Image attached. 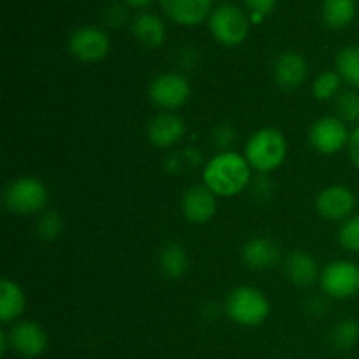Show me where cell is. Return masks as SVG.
<instances>
[{
  "label": "cell",
  "instance_id": "1",
  "mask_svg": "<svg viewBox=\"0 0 359 359\" xmlns=\"http://www.w3.org/2000/svg\"><path fill=\"white\" fill-rule=\"evenodd\" d=\"M252 168L244 154L237 151H219L202 170V181L219 198H233L251 184Z\"/></svg>",
  "mask_w": 359,
  "mask_h": 359
},
{
  "label": "cell",
  "instance_id": "2",
  "mask_svg": "<svg viewBox=\"0 0 359 359\" xmlns=\"http://www.w3.org/2000/svg\"><path fill=\"white\" fill-rule=\"evenodd\" d=\"M244 156L255 172L266 175L279 170L287 156L286 135L279 128L265 126L252 133L244 147Z\"/></svg>",
  "mask_w": 359,
  "mask_h": 359
},
{
  "label": "cell",
  "instance_id": "3",
  "mask_svg": "<svg viewBox=\"0 0 359 359\" xmlns=\"http://www.w3.org/2000/svg\"><path fill=\"white\" fill-rule=\"evenodd\" d=\"M224 312L235 325L255 328L263 325L270 316V300L255 286H238L228 293Z\"/></svg>",
  "mask_w": 359,
  "mask_h": 359
},
{
  "label": "cell",
  "instance_id": "4",
  "mask_svg": "<svg viewBox=\"0 0 359 359\" xmlns=\"http://www.w3.org/2000/svg\"><path fill=\"white\" fill-rule=\"evenodd\" d=\"M49 193L44 182L34 175H23L7 184L4 189V205L18 216H34L44 212Z\"/></svg>",
  "mask_w": 359,
  "mask_h": 359
},
{
  "label": "cell",
  "instance_id": "5",
  "mask_svg": "<svg viewBox=\"0 0 359 359\" xmlns=\"http://www.w3.org/2000/svg\"><path fill=\"white\" fill-rule=\"evenodd\" d=\"M207 25L214 41L224 48H235L248 39L251 21L235 4H221L210 13Z\"/></svg>",
  "mask_w": 359,
  "mask_h": 359
},
{
  "label": "cell",
  "instance_id": "6",
  "mask_svg": "<svg viewBox=\"0 0 359 359\" xmlns=\"http://www.w3.org/2000/svg\"><path fill=\"white\" fill-rule=\"evenodd\" d=\"M319 286L335 300H349L359 293V265L351 259H335L321 270Z\"/></svg>",
  "mask_w": 359,
  "mask_h": 359
},
{
  "label": "cell",
  "instance_id": "7",
  "mask_svg": "<svg viewBox=\"0 0 359 359\" xmlns=\"http://www.w3.org/2000/svg\"><path fill=\"white\" fill-rule=\"evenodd\" d=\"M147 95L156 107L174 112L188 104L191 97V84L182 74L163 72L151 81Z\"/></svg>",
  "mask_w": 359,
  "mask_h": 359
},
{
  "label": "cell",
  "instance_id": "8",
  "mask_svg": "<svg viewBox=\"0 0 359 359\" xmlns=\"http://www.w3.org/2000/svg\"><path fill=\"white\" fill-rule=\"evenodd\" d=\"M349 126L337 116H323L316 119L309 130V144L323 156H333L346 149L349 146Z\"/></svg>",
  "mask_w": 359,
  "mask_h": 359
},
{
  "label": "cell",
  "instance_id": "9",
  "mask_svg": "<svg viewBox=\"0 0 359 359\" xmlns=\"http://www.w3.org/2000/svg\"><path fill=\"white\" fill-rule=\"evenodd\" d=\"M69 51L83 63H98L107 58L111 39L98 27H81L70 35Z\"/></svg>",
  "mask_w": 359,
  "mask_h": 359
},
{
  "label": "cell",
  "instance_id": "10",
  "mask_svg": "<svg viewBox=\"0 0 359 359\" xmlns=\"http://www.w3.org/2000/svg\"><path fill=\"white\" fill-rule=\"evenodd\" d=\"M356 195L344 184H332L321 189L316 196V210L319 216L333 223H344L353 214H356Z\"/></svg>",
  "mask_w": 359,
  "mask_h": 359
},
{
  "label": "cell",
  "instance_id": "11",
  "mask_svg": "<svg viewBox=\"0 0 359 359\" xmlns=\"http://www.w3.org/2000/svg\"><path fill=\"white\" fill-rule=\"evenodd\" d=\"M13 353L23 359H35L48 349V333L35 321H18L7 333Z\"/></svg>",
  "mask_w": 359,
  "mask_h": 359
},
{
  "label": "cell",
  "instance_id": "12",
  "mask_svg": "<svg viewBox=\"0 0 359 359\" xmlns=\"http://www.w3.org/2000/svg\"><path fill=\"white\" fill-rule=\"evenodd\" d=\"M182 216L191 224H205L216 216L217 196L205 184H193L182 193Z\"/></svg>",
  "mask_w": 359,
  "mask_h": 359
},
{
  "label": "cell",
  "instance_id": "13",
  "mask_svg": "<svg viewBox=\"0 0 359 359\" xmlns=\"http://www.w3.org/2000/svg\"><path fill=\"white\" fill-rule=\"evenodd\" d=\"M186 135V123L175 112H160L147 125V140L158 149H168Z\"/></svg>",
  "mask_w": 359,
  "mask_h": 359
},
{
  "label": "cell",
  "instance_id": "14",
  "mask_svg": "<svg viewBox=\"0 0 359 359\" xmlns=\"http://www.w3.org/2000/svg\"><path fill=\"white\" fill-rule=\"evenodd\" d=\"M165 16L181 27H196L209 20L212 0H160Z\"/></svg>",
  "mask_w": 359,
  "mask_h": 359
},
{
  "label": "cell",
  "instance_id": "15",
  "mask_svg": "<svg viewBox=\"0 0 359 359\" xmlns=\"http://www.w3.org/2000/svg\"><path fill=\"white\" fill-rule=\"evenodd\" d=\"M309 77V63L300 53L284 51L273 62V81L283 90H298Z\"/></svg>",
  "mask_w": 359,
  "mask_h": 359
},
{
  "label": "cell",
  "instance_id": "16",
  "mask_svg": "<svg viewBox=\"0 0 359 359\" xmlns=\"http://www.w3.org/2000/svg\"><path fill=\"white\" fill-rule=\"evenodd\" d=\"M242 262L251 270H270L277 265L280 258L279 245L269 237H252L244 244L241 251Z\"/></svg>",
  "mask_w": 359,
  "mask_h": 359
},
{
  "label": "cell",
  "instance_id": "17",
  "mask_svg": "<svg viewBox=\"0 0 359 359\" xmlns=\"http://www.w3.org/2000/svg\"><path fill=\"white\" fill-rule=\"evenodd\" d=\"M284 272H286L287 279L298 287L312 286L321 277V270H319L316 258L304 249H297L287 255L286 262H284Z\"/></svg>",
  "mask_w": 359,
  "mask_h": 359
},
{
  "label": "cell",
  "instance_id": "18",
  "mask_svg": "<svg viewBox=\"0 0 359 359\" xmlns=\"http://www.w3.org/2000/svg\"><path fill=\"white\" fill-rule=\"evenodd\" d=\"M132 34L144 48L156 49L167 41V27L158 14L140 13L132 21Z\"/></svg>",
  "mask_w": 359,
  "mask_h": 359
},
{
  "label": "cell",
  "instance_id": "19",
  "mask_svg": "<svg viewBox=\"0 0 359 359\" xmlns=\"http://www.w3.org/2000/svg\"><path fill=\"white\" fill-rule=\"evenodd\" d=\"M27 309V297L20 284L4 277L0 280V321L4 325L18 321Z\"/></svg>",
  "mask_w": 359,
  "mask_h": 359
},
{
  "label": "cell",
  "instance_id": "20",
  "mask_svg": "<svg viewBox=\"0 0 359 359\" xmlns=\"http://www.w3.org/2000/svg\"><path fill=\"white\" fill-rule=\"evenodd\" d=\"M323 20L332 30H344L356 18V0H323Z\"/></svg>",
  "mask_w": 359,
  "mask_h": 359
},
{
  "label": "cell",
  "instance_id": "21",
  "mask_svg": "<svg viewBox=\"0 0 359 359\" xmlns=\"http://www.w3.org/2000/svg\"><path fill=\"white\" fill-rule=\"evenodd\" d=\"M158 263H160V270L167 279H181L186 272H188V252L182 248L181 244H167L160 251V258H158Z\"/></svg>",
  "mask_w": 359,
  "mask_h": 359
},
{
  "label": "cell",
  "instance_id": "22",
  "mask_svg": "<svg viewBox=\"0 0 359 359\" xmlns=\"http://www.w3.org/2000/svg\"><path fill=\"white\" fill-rule=\"evenodd\" d=\"M335 67L351 90H359V46H346L337 53Z\"/></svg>",
  "mask_w": 359,
  "mask_h": 359
},
{
  "label": "cell",
  "instance_id": "23",
  "mask_svg": "<svg viewBox=\"0 0 359 359\" xmlns=\"http://www.w3.org/2000/svg\"><path fill=\"white\" fill-rule=\"evenodd\" d=\"M342 77L339 76L337 70H325L319 74L312 83V95L316 100L319 102H330L335 100L340 95V88H342Z\"/></svg>",
  "mask_w": 359,
  "mask_h": 359
},
{
  "label": "cell",
  "instance_id": "24",
  "mask_svg": "<svg viewBox=\"0 0 359 359\" xmlns=\"http://www.w3.org/2000/svg\"><path fill=\"white\" fill-rule=\"evenodd\" d=\"M200 163H202V158H200L198 151L191 149V147H184V149L172 153L167 158V161H165V167H167V172H170V174L184 175L195 170Z\"/></svg>",
  "mask_w": 359,
  "mask_h": 359
},
{
  "label": "cell",
  "instance_id": "25",
  "mask_svg": "<svg viewBox=\"0 0 359 359\" xmlns=\"http://www.w3.org/2000/svg\"><path fill=\"white\" fill-rule=\"evenodd\" d=\"M337 118L342 119L347 125H359V93L358 90L340 91L335 98Z\"/></svg>",
  "mask_w": 359,
  "mask_h": 359
},
{
  "label": "cell",
  "instance_id": "26",
  "mask_svg": "<svg viewBox=\"0 0 359 359\" xmlns=\"http://www.w3.org/2000/svg\"><path fill=\"white\" fill-rule=\"evenodd\" d=\"M359 340V325L354 319H342L332 330V344L337 349H353Z\"/></svg>",
  "mask_w": 359,
  "mask_h": 359
},
{
  "label": "cell",
  "instance_id": "27",
  "mask_svg": "<svg viewBox=\"0 0 359 359\" xmlns=\"http://www.w3.org/2000/svg\"><path fill=\"white\" fill-rule=\"evenodd\" d=\"M63 231V219L58 212L55 210H44L39 216L37 223H35V233L41 241L53 242L62 235Z\"/></svg>",
  "mask_w": 359,
  "mask_h": 359
},
{
  "label": "cell",
  "instance_id": "28",
  "mask_svg": "<svg viewBox=\"0 0 359 359\" xmlns=\"http://www.w3.org/2000/svg\"><path fill=\"white\" fill-rule=\"evenodd\" d=\"M339 242L346 251L359 252V212L353 214L349 219L340 224Z\"/></svg>",
  "mask_w": 359,
  "mask_h": 359
},
{
  "label": "cell",
  "instance_id": "29",
  "mask_svg": "<svg viewBox=\"0 0 359 359\" xmlns=\"http://www.w3.org/2000/svg\"><path fill=\"white\" fill-rule=\"evenodd\" d=\"M233 139L235 133L230 125L217 126L216 132H214V144H216L219 151H231L230 146L233 144Z\"/></svg>",
  "mask_w": 359,
  "mask_h": 359
},
{
  "label": "cell",
  "instance_id": "30",
  "mask_svg": "<svg viewBox=\"0 0 359 359\" xmlns=\"http://www.w3.org/2000/svg\"><path fill=\"white\" fill-rule=\"evenodd\" d=\"M126 16H128V14H126L125 7L119 6V4H112V6L105 11L104 20L109 27H121L126 21Z\"/></svg>",
  "mask_w": 359,
  "mask_h": 359
},
{
  "label": "cell",
  "instance_id": "31",
  "mask_svg": "<svg viewBox=\"0 0 359 359\" xmlns=\"http://www.w3.org/2000/svg\"><path fill=\"white\" fill-rule=\"evenodd\" d=\"M244 4L249 7L251 13H258L266 16V14H270L273 11L277 0H244Z\"/></svg>",
  "mask_w": 359,
  "mask_h": 359
},
{
  "label": "cell",
  "instance_id": "32",
  "mask_svg": "<svg viewBox=\"0 0 359 359\" xmlns=\"http://www.w3.org/2000/svg\"><path fill=\"white\" fill-rule=\"evenodd\" d=\"M347 151H349V158L353 161L354 167L359 170V125L354 126V130L351 132L349 146H347Z\"/></svg>",
  "mask_w": 359,
  "mask_h": 359
},
{
  "label": "cell",
  "instance_id": "33",
  "mask_svg": "<svg viewBox=\"0 0 359 359\" xmlns=\"http://www.w3.org/2000/svg\"><path fill=\"white\" fill-rule=\"evenodd\" d=\"M123 2L128 4V6L132 7H140V9H142V7H147L151 6V4H154L156 0H123Z\"/></svg>",
  "mask_w": 359,
  "mask_h": 359
}]
</instances>
